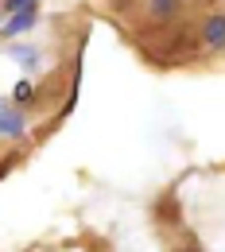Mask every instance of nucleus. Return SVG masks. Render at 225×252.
I'll return each mask as SVG.
<instances>
[{"mask_svg": "<svg viewBox=\"0 0 225 252\" xmlns=\"http://www.w3.org/2000/svg\"><path fill=\"white\" fill-rule=\"evenodd\" d=\"M35 20H39V4H35V8H20V12H4V20H0V35L16 39V35L32 32Z\"/></svg>", "mask_w": 225, "mask_h": 252, "instance_id": "obj_1", "label": "nucleus"}, {"mask_svg": "<svg viewBox=\"0 0 225 252\" xmlns=\"http://www.w3.org/2000/svg\"><path fill=\"white\" fill-rule=\"evenodd\" d=\"M8 55L24 66V70H35V66H39V51H32V47H8Z\"/></svg>", "mask_w": 225, "mask_h": 252, "instance_id": "obj_4", "label": "nucleus"}, {"mask_svg": "<svg viewBox=\"0 0 225 252\" xmlns=\"http://www.w3.org/2000/svg\"><path fill=\"white\" fill-rule=\"evenodd\" d=\"M202 39L210 51H225V16H210L202 28Z\"/></svg>", "mask_w": 225, "mask_h": 252, "instance_id": "obj_3", "label": "nucleus"}, {"mask_svg": "<svg viewBox=\"0 0 225 252\" xmlns=\"http://www.w3.org/2000/svg\"><path fill=\"white\" fill-rule=\"evenodd\" d=\"M179 4H183V0H148V12H152L156 20H167V16H175Z\"/></svg>", "mask_w": 225, "mask_h": 252, "instance_id": "obj_5", "label": "nucleus"}, {"mask_svg": "<svg viewBox=\"0 0 225 252\" xmlns=\"http://www.w3.org/2000/svg\"><path fill=\"white\" fill-rule=\"evenodd\" d=\"M12 97H16V101H32V82H20V86L12 90Z\"/></svg>", "mask_w": 225, "mask_h": 252, "instance_id": "obj_6", "label": "nucleus"}, {"mask_svg": "<svg viewBox=\"0 0 225 252\" xmlns=\"http://www.w3.org/2000/svg\"><path fill=\"white\" fill-rule=\"evenodd\" d=\"M28 132V121H24V113L20 109H8V101H0V136H24Z\"/></svg>", "mask_w": 225, "mask_h": 252, "instance_id": "obj_2", "label": "nucleus"}]
</instances>
